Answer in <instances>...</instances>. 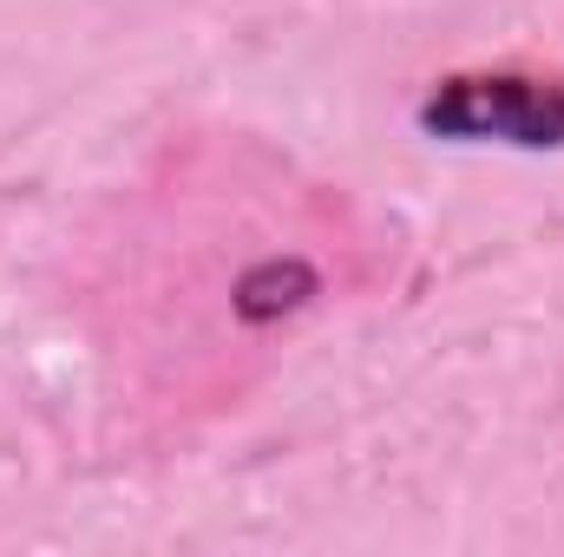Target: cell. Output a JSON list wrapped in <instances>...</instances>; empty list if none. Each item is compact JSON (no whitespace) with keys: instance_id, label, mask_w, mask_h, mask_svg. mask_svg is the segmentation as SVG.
Segmentation results:
<instances>
[{"instance_id":"cell-1","label":"cell","mask_w":564,"mask_h":557,"mask_svg":"<svg viewBox=\"0 0 564 557\" xmlns=\"http://www.w3.org/2000/svg\"><path fill=\"white\" fill-rule=\"evenodd\" d=\"M421 132L446 144H512L558 151L564 144V86L532 73H453L421 99Z\"/></svg>"},{"instance_id":"cell-2","label":"cell","mask_w":564,"mask_h":557,"mask_svg":"<svg viewBox=\"0 0 564 557\" xmlns=\"http://www.w3.org/2000/svg\"><path fill=\"white\" fill-rule=\"evenodd\" d=\"M315 288H322V276H315L302 256H263L257 270H243V276H237L230 308H237V321L270 328V321H282V315H295Z\"/></svg>"}]
</instances>
